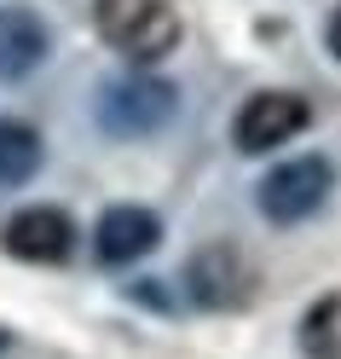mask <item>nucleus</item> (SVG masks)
<instances>
[{"instance_id":"9","label":"nucleus","mask_w":341,"mask_h":359,"mask_svg":"<svg viewBox=\"0 0 341 359\" xmlns=\"http://www.w3.org/2000/svg\"><path fill=\"white\" fill-rule=\"evenodd\" d=\"M41 168V133L29 122L0 116V186H24Z\"/></svg>"},{"instance_id":"2","label":"nucleus","mask_w":341,"mask_h":359,"mask_svg":"<svg viewBox=\"0 0 341 359\" xmlns=\"http://www.w3.org/2000/svg\"><path fill=\"white\" fill-rule=\"evenodd\" d=\"M330 186H335V168L324 163V156H295V163L272 168L260 180V215L272 220V226H295V220L324 209Z\"/></svg>"},{"instance_id":"10","label":"nucleus","mask_w":341,"mask_h":359,"mask_svg":"<svg viewBox=\"0 0 341 359\" xmlns=\"http://www.w3.org/2000/svg\"><path fill=\"white\" fill-rule=\"evenodd\" d=\"M301 353L307 359H341V290L324 296L301 319Z\"/></svg>"},{"instance_id":"12","label":"nucleus","mask_w":341,"mask_h":359,"mask_svg":"<svg viewBox=\"0 0 341 359\" xmlns=\"http://www.w3.org/2000/svg\"><path fill=\"white\" fill-rule=\"evenodd\" d=\"M0 348H6V330H0Z\"/></svg>"},{"instance_id":"1","label":"nucleus","mask_w":341,"mask_h":359,"mask_svg":"<svg viewBox=\"0 0 341 359\" xmlns=\"http://www.w3.org/2000/svg\"><path fill=\"white\" fill-rule=\"evenodd\" d=\"M93 24L116 53L139 58V64L174 53V41H179V18H174L168 0H99Z\"/></svg>"},{"instance_id":"4","label":"nucleus","mask_w":341,"mask_h":359,"mask_svg":"<svg viewBox=\"0 0 341 359\" xmlns=\"http://www.w3.org/2000/svg\"><path fill=\"white\" fill-rule=\"evenodd\" d=\"M312 122V104L301 99V93H255L243 110H237V122H232V140H237V151H272V145H284V140H295Z\"/></svg>"},{"instance_id":"3","label":"nucleus","mask_w":341,"mask_h":359,"mask_svg":"<svg viewBox=\"0 0 341 359\" xmlns=\"http://www.w3.org/2000/svg\"><path fill=\"white\" fill-rule=\"evenodd\" d=\"M174 116V87L156 76H127L99 93V128L116 140H145Z\"/></svg>"},{"instance_id":"6","label":"nucleus","mask_w":341,"mask_h":359,"mask_svg":"<svg viewBox=\"0 0 341 359\" xmlns=\"http://www.w3.org/2000/svg\"><path fill=\"white\" fill-rule=\"evenodd\" d=\"M0 243H6V255H18V261H41V266H53V261L70 255L76 226H70V215H64V209H24V215H12V220H6Z\"/></svg>"},{"instance_id":"5","label":"nucleus","mask_w":341,"mask_h":359,"mask_svg":"<svg viewBox=\"0 0 341 359\" xmlns=\"http://www.w3.org/2000/svg\"><path fill=\"white\" fill-rule=\"evenodd\" d=\"M191 296L202 307H243L249 296H255V266L243 261L237 243H209V250H197L191 255Z\"/></svg>"},{"instance_id":"8","label":"nucleus","mask_w":341,"mask_h":359,"mask_svg":"<svg viewBox=\"0 0 341 359\" xmlns=\"http://www.w3.org/2000/svg\"><path fill=\"white\" fill-rule=\"evenodd\" d=\"M47 24L29 6H0V81H24L47 58Z\"/></svg>"},{"instance_id":"7","label":"nucleus","mask_w":341,"mask_h":359,"mask_svg":"<svg viewBox=\"0 0 341 359\" xmlns=\"http://www.w3.org/2000/svg\"><path fill=\"white\" fill-rule=\"evenodd\" d=\"M99 261L104 266H127L156 250V238H162V220H156L151 209H133V203H116L104 220H99Z\"/></svg>"},{"instance_id":"11","label":"nucleus","mask_w":341,"mask_h":359,"mask_svg":"<svg viewBox=\"0 0 341 359\" xmlns=\"http://www.w3.org/2000/svg\"><path fill=\"white\" fill-rule=\"evenodd\" d=\"M324 41H330V53H335V58H341V6H335V12H330V29H324Z\"/></svg>"}]
</instances>
